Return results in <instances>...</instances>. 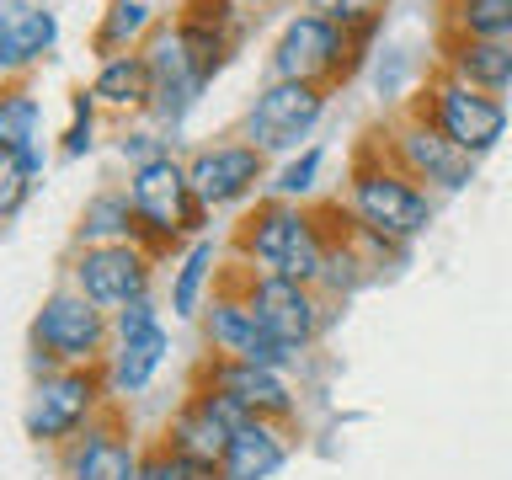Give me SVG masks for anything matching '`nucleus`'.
<instances>
[{
    "label": "nucleus",
    "mask_w": 512,
    "mask_h": 480,
    "mask_svg": "<svg viewBox=\"0 0 512 480\" xmlns=\"http://www.w3.org/2000/svg\"><path fill=\"white\" fill-rule=\"evenodd\" d=\"M331 214L326 208H299L283 198L256 203V214L235 224V272L246 278H294L304 288H320L331 256Z\"/></svg>",
    "instance_id": "obj_1"
},
{
    "label": "nucleus",
    "mask_w": 512,
    "mask_h": 480,
    "mask_svg": "<svg viewBox=\"0 0 512 480\" xmlns=\"http://www.w3.org/2000/svg\"><path fill=\"white\" fill-rule=\"evenodd\" d=\"M347 214L358 230L379 235L384 246L406 251L416 235H427L432 224V192L400 166V160L379 144H363L347 176Z\"/></svg>",
    "instance_id": "obj_2"
},
{
    "label": "nucleus",
    "mask_w": 512,
    "mask_h": 480,
    "mask_svg": "<svg viewBox=\"0 0 512 480\" xmlns=\"http://www.w3.org/2000/svg\"><path fill=\"white\" fill-rule=\"evenodd\" d=\"M128 198H134L139 214V240L155 256H182L192 240H203L208 208L187 176V160L160 155L150 166L128 171Z\"/></svg>",
    "instance_id": "obj_3"
},
{
    "label": "nucleus",
    "mask_w": 512,
    "mask_h": 480,
    "mask_svg": "<svg viewBox=\"0 0 512 480\" xmlns=\"http://www.w3.org/2000/svg\"><path fill=\"white\" fill-rule=\"evenodd\" d=\"M118 400L107 390L102 368H59L48 379H32L22 427L38 448H70L96 416H107Z\"/></svg>",
    "instance_id": "obj_4"
},
{
    "label": "nucleus",
    "mask_w": 512,
    "mask_h": 480,
    "mask_svg": "<svg viewBox=\"0 0 512 480\" xmlns=\"http://www.w3.org/2000/svg\"><path fill=\"white\" fill-rule=\"evenodd\" d=\"M363 38H352L347 27H336L331 16H315V11H299L294 22L278 32L272 43V75L278 80H304V86H342V80L358 70L363 59Z\"/></svg>",
    "instance_id": "obj_5"
},
{
    "label": "nucleus",
    "mask_w": 512,
    "mask_h": 480,
    "mask_svg": "<svg viewBox=\"0 0 512 480\" xmlns=\"http://www.w3.org/2000/svg\"><path fill=\"white\" fill-rule=\"evenodd\" d=\"M112 342H118L112 336V315L70 283L54 288L38 304V315H32V347L59 358L64 368H102Z\"/></svg>",
    "instance_id": "obj_6"
},
{
    "label": "nucleus",
    "mask_w": 512,
    "mask_h": 480,
    "mask_svg": "<svg viewBox=\"0 0 512 480\" xmlns=\"http://www.w3.org/2000/svg\"><path fill=\"white\" fill-rule=\"evenodd\" d=\"M411 107H422L427 118L438 123L464 155H475V160H480V155H491L496 144H502V134H507V102H502V96L464 86V80H454L448 70L432 75V80H427V91L416 96Z\"/></svg>",
    "instance_id": "obj_7"
},
{
    "label": "nucleus",
    "mask_w": 512,
    "mask_h": 480,
    "mask_svg": "<svg viewBox=\"0 0 512 480\" xmlns=\"http://www.w3.org/2000/svg\"><path fill=\"white\" fill-rule=\"evenodd\" d=\"M155 262L160 256L144 240H123V246H75L70 256V288H80L91 304L118 315L123 304L155 294Z\"/></svg>",
    "instance_id": "obj_8"
},
{
    "label": "nucleus",
    "mask_w": 512,
    "mask_h": 480,
    "mask_svg": "<svg viewBox=\"0 0 512 480\" xmlns=\"http://www.w3.org/2000/svg\"><path fill=\"white\" fill-rule=\"evenodd\" d=\"M240 422H251V416L240 411L230 395L192 384V390L182 395V406H176V411L166 416V427H160V443H166L171 454L192 459V464L219 470V464H224V448H230V432H235Z\"/></svg>",
    "instance_id": "obj_9"
},
{
    "label": "nucleus",
    "mask_w": 512,
    "mask_h": 480,
    "mask_svg": "<svg viewBox=\"0 0 512 480\" xmlns=\"http://www.w3.org/2000/svg\"><path fill=\"white\" fill-rule=\"evenodd\" d=\"M400 166H406L422 187H438V192H464L475 182V155H464L454 139L443 134L438 123L427 118L422 107H411L406 118L390 128V144H384Z\"/></svg>",
    "instance_id": "obj_10"
},
{
    "label": "nucleus",
    "mask_w": 512,
    "mask_h": 480,
    "mask_svg": "<svg viewBox=\"0 0 512 480\" xmlns=\"http://www.w3.org/2000/svg\"><path fill=\"white\" fill-rule=\"evenodd\" d=\"M320 112H326V91L320 86H304V80H278L272 75L262 91H256V102L246 107V144L256 150H294V144L310 134L320 123Z\"/></svg>",
    "instance_id": "obj_11"
},
{
    "label": "nucleus",
    "mask_w": 512,
    "mask_h": 480,
    "mask_svg": "<svg viewBox=\"0 0 512 480\" xmlns=\"http://www.w3.org/2000/svg\"><path fill=\"white\" fill-rule=\"evenodd\" d=\"M192 384L230 395L246 416H267V422H294L299 416V395H294V384H288V374L256 368L246 358H219V352H208Z\"/></svg>",
    "instance_id": "obj_12"
},
{
    "label": "nucleus",
    "mask_w": 512,
    "mask_h": 480,
    "mask_svg": "<svg viewBox=\"0 0 512 480\" xmlns=\"http://www.w3.org/2000/svg\"><path fill=\"white\" fill-rule=\"evenodd\" d=\"M139 464H144V448L134 443V432L123 427L118 406L107 416H96L70 448H59V475L64 480H139Z\"/></svg>",
    "instance_id": "obj_13"
},
{
    "label": "nucleus",
    "mask_w": 512,
    "mask_h": 480,
    "mask_svg": "<svg viewBox=\"0 0 512 480\" xmlns=\"http://www.w3.org/2000/svg\"><path fill=\"white\" fill-rule=\"evenodd\" d=\"M246 299L256 320L294 347H315V336L326 331V294L320 288H304L294 278H246Z\"/></svg>",
    "instance_id": "obj_14"
},
{
    "label": "nucleus",
    "mask_w": 512,
    "mask_h": 480,
    "mask_svg": "<svg viewBox=\"0 0 512 480\" xmlns=\"http://www.w3.org/2000/svg\"><path fill=\"white\" fill-rule=\"evenodd\" d=\"M187 176L192 187H198L203 208L214 214V208H235L246 203L256 187H262L267 176V155L256 150V144L246 139H230V144H208V150H198L187 160Z\"/></svg>",
    "instance_id": "obj_15"
},
{
    "label": "nucleus",
    "mask_w": 512,
    "mask_h": 480,
    "mask_svg": "<svg viewBox=\"0 0 512 480\" xmlns=\"http://www.w3.org/2000/svg\"><path fill=\"white\" fill-rule=\"evenodd\" d=\"M198 326H203L208 352H219V358H246L251 352V342L262 336V320H256V310H251L246 278H240V272H224L219 278L214 299H208L203 315H198Z\"/></svg>",
    "instance_id": "obj_16"
},
{
    "label": "nucleus",
    "mask_w": 512,
    "mask_h": 480,
    "mask_svg": "<svg viewBox=\"0 0 512 480\" xmlns=\"http://www.w3.org/2000/svg\"><path fill=\"white\" fill-rule=\"evenodd\" d=\"M171 358V331L166 326H150V331H134V336H118L107 352V363H102V374H107V390L112 400H134L144 395L155 384V374L166 368Z\"/></svg>",
    "instance_id": "obj_17"
},
{
    "label": "nucleus",
    "mask_w": 512,
    "mask_h": 480,
    "mask_svg": "<svg viewBox=\"0 0 512 480\" xmlns=\"http://www.w3.org/2000/svg\"><path fill=\"white\" fill-rule=\"evenodd\" d=\"M294 454L288 443V422H267V416H251L230 432V448H224L219 475L224 480H272Z\"/></svg>",
    "instance_id": "obj_18"
},
{
    "label": "nucleus",
    "mask_w": 512,
    "mask_h": 480,
    "mask_svg": "<svg viewBox=\"0 0 512 480\" xmlns=\"http://www.w3.org/2000/svg\"><path fill=\"white\" fill-rule=\"evenodd\" d=\"M86 91L96 96L102 112H150L155 107V70H150V59H144V48L102 59Z\"/></svg>",
    "instance_id": "obj_19"
},
{
    "label": "nucleus",
    "mask_w": 512,
    "mask_h": 480,
    "mask_svg": "<svg viewBox=\"0 0 512 480\" xmlns=\"http://www.w3.org/2000/svg\"><path fill=\"white\" fill-rule=\"evenodd\" d=\"M443 70L454 80H464V86H475V91L502 96V91H512V43L443 32Z\"/></svg>",
    "instance_id": "obj_20"
},
{
    "label": "nucleus",
    "mask_w": 512,
    "mask_h": 480,
    "mask_svg": "<svg viewBox=\"0 0 512 480\" xmlns=\"http://www.w3.org/2000/svg\"><path fill=\"white\" fill-rule=\"evenodd\" d=\"M59 38V16L48 6H22V0H6L0 6V64L11 75H22L27 64H38Z\"/></svg>",
    "instance_id": "obj_21"
},
{
    "label": "nucleus",
    "mask_w": 512,
    "mask_h": 480,
    "mask_svg": "<svg viewBox=\"0 0 512 480\" xmlns=\"http://www.w3.org/2000/svg\"><path fill=\"white\" fill-rule=\"evenodd\" d=\"M219 246L214 240H192V246L182 251V256H171V294H166V304H171V315L176 320H198L203 315V304L214 299V288H219Z\"/></svg>",
    "instance_id": "obj_22"
},
{
    "label": "nucleus",
    "mask_w": 512,
    "mask_h": 480,
    "mask_svg": "<svg viewBox=\"0 0 512 480\" xmlns=\"http://www.w3.org/2000/svg\"><path fill=\"white\" fill-rule=\"evenodd\" d=\"M123 240H139V214H134L128 187L91 192L75 219V246H123Z\"/></svg>",
    "instance_id": "obj_23"
},
{
    "label": "nucleus",
    "mask_w": 512,
    "mask_h": 480,
    "mask_svg": "<svg viewBox=\"0 0 512 480\" xmlns=\"http://www.w3.org/2000/svg\"><path fill=\"white\" fill-rule=\"evenodd\" d=\"M150 32H155V6L150 0H107L102 22H96V32H91V48L102 59L134 54V48L150 43Z\"/></svg>",
    "instance_id": "obj_24"
},
{
    "label": "nucleus",
    "mask_w": 512,
    "mask_h": 480,
    "mask_svg": "<svg viewBox=\"0 0 512 480\" xmlns=\"http://www.w3.org/2000/svg\"><path fill=\"white\" fill-rule=\"evenodd\" d=\"M0 150L27 160L32 176H43V166H48V155L38 144V102H32L22 86H11L6 102H0Z\"/></svg>",
    "instance_id": "obj_25"
},
{
    "label": "nucleus",
    "mask_w": 512,
    "mask_h": 480,
    "mask_svg": "<svg viewBox=\"0 0 512 480\" xmlns=\"http://www.w3.org/2000/svg\"><path fill=\"white\" fill-rule=\"evenodd\" d=\"M443 32L512 43V0H443Z\"/></svg>",
    "instance_id": "obj_26"
},
{
    "label": "nucleus",
    "mask_w": 512,
    "mask_h": 480,
    "mask_svg": "<svg viewBox=\"0 0 512 480\" xmlns=\"http://www.w3.org/2000/svg\"><path fill=\"white\" fill-rule=\"evenodd\" d=\"M315 16H331L336 27H347L352 38L374 43V32L384 22V11H390V0H304Z\"/></svg>",
    "instance_id": "obj_27"
},
{
    "label": "nucleus",
    "mask_w": 512,
    "mask_h": 480,
    "mask_svg": "<svg viewBox=\"0 0 512 480\" xmlns=\"http://www.w3.org/2000/svg\"><path fill=\"white\" fill-rule=\"evenodd\" d=\"M320 166H326V155L315 150V144H304V150L288 160V166L278 171V182H272V198H283V203H299V198H310L315 182H320Z\"/></svg>",
    "instance_id": "obj_28"
},
{
    "label": "nucleus",
    "mask_w": 512,
    "mask_h": 480,
    "mask_svg": "<svg viewBox=\"0 0 512 480\" xmlns=\"http://www.w3.org/2000/svg\"><path fill=\"white\" fill-rule=\"evenodd\" d=\"M139 480H224V475L208 470V464H192V459H182V454H171V448L155 438L150 448H144Z\"/></svg>",
    "instance_id": "obj_29"
},
{
    "label": "nucleus",
    "mask_w": 512,
    "mask_h": 480,
    "mask_svg": "<svg viewBox=\"0 0 512 480\" xmlns=\"http://www.w3.org/2000/svg\"><path fill=\"white\" fill-rule=\"evenodd\" d=\"M96 96L91 91H75L70 96V123H64V134H59V150L64 155H91V144H96Z\"/></svg>",
    "instance_id": "obj_30"
},
{
    "label": "nucleus",
    "mask_w": 512,
    "mask_h": 480,
    "mask_svg": "<svg viewBox=\"0 0 512 480\" xmlns=\"http://www.w3.org/2000/svg\"><path fill=\"white\" fill-rule=\"evenodd\" d=\"M32 187H38V176L27 171V160H16V155H6L0 150V219H16L22 214V203L32 198Z\"/></svg>",
    "instance_id": "obj_31"
},
{
    "label": "nucleus",
    "mask_w": 512,
    "mask_h": 480,
    "mask_svg": "<svg viewBox=\"0 0 512 480\" xmlns=\"http://www.w3.org/2000/svg\"><path fill=\"white\" fill-rule=\"evenodd\" d=\"M150 326H160V304H155V294L123 304V310L112 315V336H134V331H150Z\"/></svg>",
    "instance_id": "obj_32"
},
{
    "label": "nucleus",
    "mask_w": 512,
    "mask_h": 480,
    "mask_svg": "<svg viewBox=\"0 0 512 480\" xmlns=\"http://www.w3.org/2000/svg\"><path fill=\"white\" fill-rule=\"evenodd\" d=\"M118 150H123V160H128V166H150V160H160V155H171L166 150V144H160L155 134H123V144H118Z\"/></svg>",
    "instance_id": "obj_33"
},
{
    "label": "nucleus",
    "mask_w": 512,
    "mask_h": 480,
    "mask_svg": "<svg viewBox=\"0 0 512 480\" xmlns=\"http://www.w3.org/2000/svg\"><path fill=\"white\" fill-rule=\"evenodd\" d=\"M240 11H272V6H288V0H235Z\"/></svg>",
    "instance_id": "obj_34"
}]
</instances>
